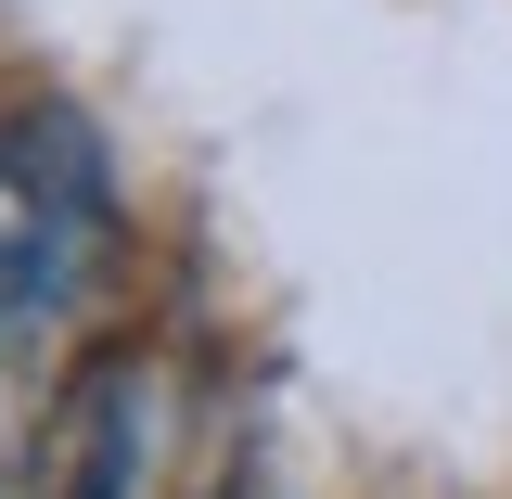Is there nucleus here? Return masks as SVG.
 Segmentation results:
<instances>
[{
    "label": "nucleus",
    "instance_id": "f03ea898",
    "mask_svg": "<svg viewBox=\"0 0 512 499\" xmlns=\"http://www.w3.org/2000/svg\"><path fill=\"white\" fill-rule=\"evenodd\" d=\"M154 448H167V372L116 346L64 384L52 410V499H141L154 487Z\"/></svg>",
    "mask_w": 512,
    "mask_h": 499
},
{
    "label": "nucleus",
    "instance_id": "f257e3e1",
    "mask_svg": "<svg viewBox=\"0 0 512 499\" xmlns=\"http://www.w3.org/2000/svg\"><path fill=\"white\" fill-rule=\"evenodd\" d=\"M103 218H116V180H103V141L90 128L64 103L0 116V346L90 282Z\"/></svg>",
    "mask_w": 512,
    "mask_h": 499
},
{
    "label": "nucleus",
    "instance_id": "7ed1b4c3",
    "mask_svg": "<svg viewBox=\"0 0 512 499\" xmlns=\"http://www.w3.org/2000/svg\"><path fill=\"white\" fill-rule=\"evenodd\" d=\"M231 499H244V487H231Z\"/></svg>",
    "mask_w": 512,
    "mask_h": 499
}]
</instances>
